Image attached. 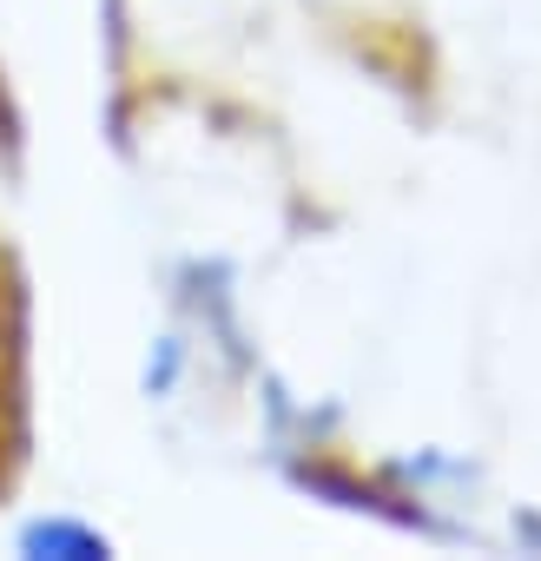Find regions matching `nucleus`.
Segmentation results:
<instances>
[{
    "label": "nucleus",
    "mask_w": 541,
    "mask_h": 561,
    "mask_svg": "<svg viewBox=\"0 0 541 561\" xmlns=\"http://www.w3.org/2000/svg\"><path fill=\"white\" fill-rule=\"evenodd\" d=\"M515 541H528V548H541V515H515Z\"/></svg>",
    "instance_id": "nucleus-3"
},
{
    "label": "nucleus",
    "mask_w": 541,
    "mask_h": 561,
    "mask_svg": "<svg viewBox=\"0 0 541 561\" xmlns=\"http://www.w3.org/2000/svg\"><path fill=\"white\" fill-rule=\"evenodd\" d=\"M179 370H185V337H159L152 357H146V397H172L179 390Z\"/></svg>",
    "instance_id": "nucleus-2"
},
{
    "label": "nucleus",
    "mask_w": 541,
    "mask_h": 561,
    "mask_svg": "<svg viewBox=\"0 0 541 561\" xmlns=\"http://www.w3.org/2000/svg\"><path fill=\"white\" fill-rule=\"evenodd\" d=\"M21 554H54V561H100V554H113V541L93 528V522H80V515H41V522H27L21 528Z\"/></svg>",
    "instance_id": "nucleus-1"
}]
</instances>
